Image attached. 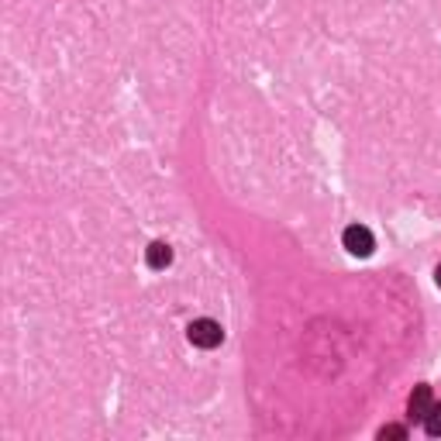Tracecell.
Segmentation results:
<instances>
[{
  "label": "cell",
  "mask_w": 441,
  "mask_h": 441,
  "mask_svg": "<svg viewBox=\"0 0 441 441\" xmlns=\"http://www.w3.org/2000/svg\"><path fill=\"white\" fill-rule=\"evenodd\" d=\"M420 424H424V431H428L431 438H438L441 435V403H431V411H428V417H424Z\"/></svg>",
  "instance_id": "obj_5"
},
{
  "label": "cell",
  "mask_w": 441,
  "mask_h": 441,
  "mask_svg": "<svg viewBox=\"0 0 441 441\" xmlns=\"http://www.w3.org/2000/svg\"><path fill=\"white\" fill-rule=\"evenodd\" d=\"M341 245L348 248V256H359V259H369L372 248H376V238L365 224H348L345 234H341Z\"/></svg>",
  "instance_id": "obj_2"
},
{
  "label": "cell",
  "mask_w": 441,
  "mask_h": 441,
  "mask_svg": "<svg viewBox=\"0 0 441 441\" xmlns=\"http://www.w3.org/2000/svg\"><path fill=\"white\" fill-rule=\"evenodd\" d=\"M145 262H149V269H166V265L173 262V248H169L166 241H152V245L145 248Z\"/></svg>",
  "instance_id": "obj_4"
},
{
  "label": "cell",
  "mask_w": 441,
  "mask_h": 441,
  "mask_svg": "<svg viewBox=\"0 0 441 441\" xmlns=\"http://www.w3.org/2000/svg\"><path fill=\"white\" fill-rule=\"evenodd\" d=\"M186 338H190V345H197V348H217V345L224 341V328H221L217 321H210V317H200V321H193V324L186 328Z\"/></svg>",
  "instance_id": "obj_1"
},
{
  "label": "cell",
  "mask_w": 441,
  "mask_h": 441,
  "mask_svg": "<svg viewBox=\"0 0 441 441\" xmlns=\"http://www.w3.org/2000/svg\"><path fill=\"white\" fill-rule=\"evenodd\" d=\"M431 403H435L431 386H414L411 400H407V414L414 417V420H424V417H428V411H431Z\"/></svg>",
  "instance_id": "obj_3"
},
{
  "label": "cell",
  "mask_w": 441,
  "mask_h": 441,
  "mask_svg": "<svg viewBox=\"0 0 441 441\" xmlns=\"http://www.w3.org/2000/svg\"><path fill=\"white\" fill-rule=\"evenodd\" d=\"M435 280H438V286H441V262H438V269H435Z\"/></svg>",
  "instance_id": "obj_7"
},
{
  "label": "cell",
  "mask_w": 441,
  "mask_h": 441,
  "mask_svg": "<svg viewBox=\"0 0 441 441\" xmlns=\"http://www.w3.org/2000/svg\"><path fill=\"white\" fill-rule=\"evenodd\" d=\"M379 438L386 441V438H407V428H403V424H386V428H379Z\"/></svg>",
  "instance_id": "obj_6"
}]
</instances>
